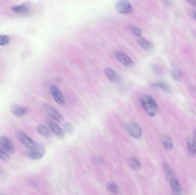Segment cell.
I'll return each instance as SVG.
<instances>
[{"label":"cell","instance_id":"obj_12","mask_svg":"<svg viewBox=\"0 0 196 195\" xmlns=\"http://www.w3.org/2000/svg\"><path fill=\"white\" fill-rule=\"evenodd\" d=\"M136 40V42L141 48H142L143 49L147 51H150L153 49V45L151 44V43L149 42L148 40L145 39V38L142 37V36L137 37Z\"/></svg>","mask_w":196,"mask_h":195},{"label":"cell","instance_id":"obj_26","mask_svg":"<svg viewBox=\"0 0 196 195\" xmlns=\"http://www.w3.org/2000/svg\"><path fill=\"white\" fill-rule=\"evenodd\" d=\"M0 159L4 160L5 161H10V156L7 154V153L5 151L4 149L0 148Z\"/></svg>","mask_w":196,"mask_h":195},{"label":"cell","instance_id":"obj_19","mask_svg":"<svg viewBox=\"0 0 196 195\" xmlns=\"http://www.w3.org/2000/svg\"><path fill=\"white\" fill-rule=\"evenodd\" d=\"M128 30L131 33H132L133 35L136 36V38L141 37L142 35V30L139 28L138 26H137L136 25H129Z\"/></svg>","mask_w":196,"mask_h":195},{"label":"cell","instance_id":"obj_18","mask_svg":"<svg viewBox=\"0 0 196 195\" xmlns=\"http://www.w3.org/2000/svg\"><path fill=\"white\" fill-rule=\"evenodd\" d=\"M36 129L40 135L44 137H48L50 135V130L43 125H38L36 127Z\"/></svg>","mask_w":196,"mask_h":195},{"label":"cell","instance_id":"obj_24","mask_svg":"<svg viewBox=\"0 0 196 195\" xmlns=\"http://www.w3.org/2000/svg\"><path fill=\"white\" fill-rule=\"evenodd\" d=\"M63 129L64 131L67 134H71L74 131V128L71 124L68 122H65L63 124Z\"/></svg>","mask_w":196,"mask_h":195},{"label":"cell","instance_id":"obj_20","mask_svg":"<svg viewBox=\"0 0 196 195\" xmlns=\"http://www.w3.org/2000/svg\"><path fill=\"white\" fill-rule=\"evenodd\" d=\"M11 9L14 12L18 13H28L29 11V7L25 5L14 6L12 7Z\"/></svg>","mask_w":196,"mask_h":195},{"label":"cell","instance_id":"obj_25","mask_svg":"<svg viewBox=\"0 0 196 195\" xmlns=\"http://www.w3.org/2000/svg\"><path fill=\"white\" fill-rule=\"evenodd\" d=\"M11 41L9 36L6 35H0V46H5L8 44Z\"/></svg>","mask_w":196,"mask_h":195},{"label":"cell","instance_id":"obj_13","mask_svg":"<svg viewBox=\"0 0 196 195\" xmlns=\"http://www.w3.org/2000/svg\"><path fill=\"white\" fill-rule=\"evenodd\" d=\"M170 184L174 193L176 195H180L181 192V186L178 180L175 178H172L170 181Z\"/></svg>","mask_w":196,"mask_h":195},{"label":"cell","instance_id":"obj_33","mask_svg":"<svg viewBox=\"0 0 196 195\" xmlns=\"http://www.w3.org/2000/svg\"><path fill=\"white\" fill-rule=\"evenodd\" d=\"M2 171L0 169V175H1V174H2Z\"/></svg>","mask_w":196,"mask_h":195},{"label":"cell","instance_id":"obj_22","mask_svg":"<svg viewBox=\"0 0 196 195\" xmlns=\"http://www.w3.org/2000/svg\"><path fill=\"white\" fill-rule=\"evenodd\" d=\"M107 189L112 194H117L118 193V189L117 185L113 182H109L106 185Z\"/></svg>","mask_w":196,"mask_h":195},{"label":"cell","instance_id":"obj_1","mask_svg":"<svg viewBox=\"0 0 196 195\" xmlns=\"http://www.w3.org/2000/svg\"><path fill=\"white\" fill-rule=\"evenodd\" d=\"M140 102L143 108L150 116H154L158 111V105L155 101L148 95H143L141 97Z\"/></svg>","mask_w":196,"mask_h":195},{"label":"cell","instance_id":"obj_10","mask_svg":"<svg viewBox=\"0 0 196 195\" xmlns=\"http://www.w3.org/2000/svg\"><path fill=\"white\" fill-rule=\"evenodd\" d=\"M50 130L54 132L55 135L60 138H63L64 136V132L63 130L60 127L58 124L53 120H48L47 122Z\"/></svg>","mask_w":196,"mask_h":195},{"label":"cell","instance_id":"obj_16","mask_svg":"<svg viewBox=\"0 0 196 195\" xmlns=\"http://www.w3.org/2000/svg\"><path fill=\"white\" fill-rule=\"evenodd\" d=\"M189 152L192 155L196 154V142L194 138L189 137L187 140Z\"/></svg>","mask_w":196,"mask_h":195},{"label":"cell","instance_id":"obj_9","mask_svg":"<svg viewBox=\"0 0 196 195\" xmlns=\"http://www.w3.org/2000/svg\"><path fill=\"white\" fill-rule=\"evenodd\" d=\"M44 106L46 112L49 114L50 117L53 118L54 120L57 121L58 122H61L63 121L64 118L63 116L59 112H57L53 106H50V105L47 104H44Z\"/></svg>","mask_w":196,"mask_h":195},{"label":"cell","instance_id":"obj_17","mask_svg":"<svg viewBox=\"0 0 196 195\" xmlns=\"http://www.w3.org/2000/svg\"><path fill=\"white\" fill-rule=\"evenodd\" d=\"M151 86L154 87V88H160L162 90H164V91L169 92L171 91V88L169 85L165 83V82L159 81L155 83H154L151 84Z\"/></svg>","mask_w":196,"mask_h":195},{"label":"cell","instance_id":"obj_11","mask_svg":"<svg viewBox=\"0 0 196 195\" xmlns=\"http://www.w3.org/2000/svg\"><path fill=\"white\" fill-rule=\"evenodd\" d=\"M12 114L17 117H22L25 115L26 112V109L18 104H14L11 106Z\"/></svg>","mask_w":196,"mask_h":195},{"label":"cell","instance_id":"obj_6","mask_svg":"<svg viewBox=\"0 0 196 195\" xmlns=\"http://www.w3.org/2000/svg\"><path fill=\"white\" fill-rule=\"evenodd\" d=\"M17 138L22 144H23L28 149H31L36 146V143L32 138L29 137L24 132H20L17 134Z\"/></svg>","mask_w":196,"mask_h":195},{"label":"cell","instance_id":"obj_3","mask_svg":"<svg viewBox=\"0 0 196 195\" xmlns=\"http://www.w3.org/2000/svg\"><path fill=\"white\" fill-rule=\"evenodd\" d=\"M115 9L118 13L122 14H130L132 11V6L128 1H118L115 5Z\"/></svg>","mask_w":196,"mask_h":195},{"label":"cell","instance_id":"obj_23","mask_svg":"<svg viewBox=\"0 0 196 195\" xmlns=\"http://www.w3.org/2000/svg\"><path fill=\"white\" fill-rule=\"evenodd\" d=\"M172 76L176 81H180L182 80V72L179 69H174L172 71Z\"/></svg>","mask_w":196,"mask_h":195},{"label":"cell","instance_id":"obj_34","mask_svg":"<svg viewBox=\"0 0 196 195\" xmlns=\"http://www.w3.org/2000/svg\"><path fill=\"white\" fill-rule=\"evenodd\" d=\"M194 91L196 93V87H195V89H194Z\"/></svg>","mask_w":196,"mask_h":195},{"label":"cell","instance_id":"obj_27","mask_svg":"<svg viewBox=\"0 0 196 195\" xmlns=\"http://www.w3.org/2000/svg\"><path fill=\"white\" fill-rule=\"evenodd\" d=\"M164 167L165 171L166 174H168V176H171L172 174V171H171V169L169 167V165H168V164L166 162H164Z\"/></svg>","mask_w":196,"mask_h":195},{"label":"cell","instance_id":"obj_29","mask_svg":"<svg viewBox=\"0 0 196 195\" xmlns=\"http://www.w3.org/2000/svg\"><path fill=\"white\" fill-rule=\"evenodd\" d=\"M188 2H189L191 5H192L193 6L196 7V1H188Z\"/></svg>","mask_w":196,"mask_h":195},{"label":"cell","instance_id":"obj_5","mask_svg":"<svg viewBox=\"0 0 196 195\" xmlns=\"http://www.w3.org/2000/svg\"><path fill=\"white\" fill-rule=\"evenodd\" d=\"M126 129L128 134L134 138H139L142 136V129L138 124L134 122H130L127 124Z\"/></svg>","mask_w":196,"mask_h":195},{"label":"cell","instance_id":"obj_28","mask_svg":"<svg viewBox=\"0 0 196 195\" xmlns=\"http://www.w3.org/2000/svg\"><path fill=\"white\" fill-rule=\"evenodd\" d=\"M96 162L98 164H102L103 163V160L100 158V157H97L96 158Z\"/></svg>","mask_w":196,"mask_h":195},{"label":"cell","instance_id":"obj_31","mask_svg":"<svg viewBox=\"0 0 196 195\" xmlns=\"http://www.w3.org/2000/svg\"><path fill=\"white\" fill-rule=\"evenodd\" d=\"M194 140L196 141V128L195 129V130H194Z\"/></svg>","mask_w":196,"mask_h":195},{"label":"cell","instance_id":"obj_14","mask_svg":"<svg viewBox=\"0 0 196 195\" xmlns=\"http://www.w3.org/2000/svg\"><path fill=\"white\" fill-rule=\"evenodd\" d=\"M104 73H105V75H106L108 79L111 82H115L117 81L118 77H117V73L111 67H106L104 69Z\"/></svg>","mask_w":196,"mask_h":195},{"label":"cell","instance_id":"obj_8","mask_svg":"<svg viewBox=\"0 0 196 195\" xmlns=\"http://www.w3.org/2000/svg\"><path fill=\"white\" fill-rule=\"evenodd\" d=\"M0 146L7 153L12 155L15 152V147L13 143L10 139L6 137L0 136Z\"/></svg>","mask_w":196,"mask_h":195},{"label":"cell","instance_id":"obj_7","mask_svg":"<svg viewBox=\"0 0 196 195\" xmlns=\"http://www.w3.org/2000/svg\"><path fill=\"white\" fill-rule=\"evenodd\" d=\"M50 93L55 101L59 104L63 105L65 104L64 95L60 91L55 85H52L50 86Z\"/></svg>","mask_w":196,"mask_h":195},{"label":"cell","instance_id":"obj_15","mask_svg":"<svg viewBox=\"0 0 196 195\" xmlns=\"http://www.w3.org/2000/svg\"><path fill=\"white\" fill-rule=\"evenodd\" d=\"M162 142L165 150H166L167 151H171L173 148V142L171 141V138H170L168 136L164 135L163 136L162 138Z\"/></svg>","mask_w":196,"mask_h":195},{"label":"cell","instance_id":"obj_4","mask_svg":"<svg viewBox=\"0 0 196 195\" xmlns=\"http://www.w3.org/2000/svg\"><path fill=\"white\" fill-rule=\"evenodd\" d=\"M114 56L123 65L126 67H131L134 65V61L128 57L126 53L119 50H117L114 52Z\"/></svg>","mask_w":196,"mask_h":195},{"label":"cell","instance_id":"obj_32","mask_svg":"<svg viewBox=\"0 0 196 195\" xmlns=\"http://www.w3.org/2000/svg\"><path fill=\"white\" fill-rule=\"evenodd\" d=\"M194 19H195V20L196 21V12L194 14Z\"/></svg>","mask_w":196,"mask_h":195},{"label":"cell","instance_id":"obj_2","mask_svg":"<svg viewBox=\"0 0 196 195\" xmlns=\"http://www.w3.org/2000/svg\"><path fill=\"white\" fill-rule=\"evenodd\" d=\"M45 153V147L41 144H36V146L31 149H28L26 156L31 160L40 159L44 156Z\"/></svg>","mask_w":196,"mask_h":195},{"label":"cell","instance_id":"obj_21","mask_svg":"<svg viewBox=\"0 0 196 195\" xmlns=\"http://www.w3.org/2000/svg\"><path fill=\"white\" fill-rule=\"evenodd\" d=\"M130 165L133 169L136 170H140L142 167L141 162L134 157H132L130 160Z\"/></svg>","mask_w":196,"mask_h":195},{"label":"cell","instance_id":"obj_30","mask_svg":"<svg viewBox=\"0 0 196 195\" xmlns=\"http://www.w3.org/2000/svg\"><path fill=\"white\" fill-rule=\"evenodd\" d=\"M61 79H62V78H61V77H57V78H56V81H57L58 82H60L61 81Z\"/></svg>","mask_w":196,"mask_h":195}]
</instances>
